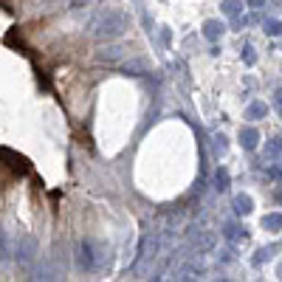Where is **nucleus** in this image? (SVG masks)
<instances>
[{
  "instance_id": "nucleus-16",
  "label": "nucleus",
  "mask_w": 282,
  "mask_h": 282,
  "mask_svg": "<svg viewBox=\"0 0 282 282\" xmlns=\"http://www.w3.org/2000/svg\"><path fill=\"white\" fill-rule=\"evenodd\" d=\"M240 9H243V0H223V12L226 14H240Z\"/></svg>"
},
{
  "instance_id": "nucleus-1",
  "label": "nucleus",
  "mask_w": 282,
  "mask_h": 282,
  "mask_svg": "<svg viewBox=\"0 0 282 282\" xmlns=\"http://www.w3.org/2000/svg\"><path fill=\"white\" fill-rule=\"evenodd\" d=\"M91 29L99 43H110V40H119L130 29V14L122 12V9H107V12H102L93 20Z\"/></svg>"
},
{
  "instance_id": "nucleus-25",
  "label": "nucleus",
  "mask_w": 282,
  "mask_h": 282,
  "mask_svg": "<svg viewBox=\"0 0 282 282\" xmlns=\"http://www.w3.org/2000/svg\"><path fill=\"white\" fill-rule=\"evenodd\" d=\"M279 279H282V265H279Z\"/></svg>"
},
{
  "instance_id": "nucleus-7",
  "label": "nucleus",
  "mask_w": 282,
  "mask_h": 282,
  "mask_svg": "<svg viewBox=\"0 0 282 282\" xmlns=\"http://www.w3.org/2000/svg\"><path fill=\"white\" fill-rule=\"evenodd\" d=\"M260 141V133L254 127H243L240 130V144H243V150H254Z\"/></svg>"
},
{
  "instance_id": "nucleus-4",
  "label": "nucleus",
  "mask_w": 282,
  "mask_h": 282,
  "mask_svg": "<svg viewBox=\"0 0 282 282\" xmlns=\"http://www.w3.org/2000/svg\"><path fill=\"white\" fill-rule=\"evenodd\" d=\"M122 71L127 76H144L150 71V62L144 60V57H133V60H127V62H122Z\"/></svg>"
},
{
  "instance_id": "nucleus-20",
  "label": "nucleus",
  "mask_w": 282,
  "mask_h": 282,
  "mask_svg": "<svg viewBox=\"0 0 282 282\" xmlns=\"http://www.w3.org/2000/svg\"><path fill=\"white\" fill-rule=\"evenodd\" d=\"M274 104H276V110H279V116H282V88L274 93Z\"/></svg>"
},
{
  "instance_id": "nucleus-24",
  "label": "nucleus",
  "mask_w": 282,
  "mask_h": 282,
  "mask_svg": "<svg viewBox=\"0 0 282 282\" xmlns=\"http://www.w3.org/2000/svg\"><path fill=\"white\" fill-rule=\"evenodd\" d=\"M274 198H276V203H282V186H279V189L274 192Z\"/></svg>"
},
{
  "instance_id": "nucleus-5",
  "label": "nucleus",
  "mask_w": 282,
  "mask_h": 282,
  "mask_svg": "<svg viewBox=\"0 0 282 282\" xmlns=\"http://www.w3.org/2000/svg\"><path fill=\"white\" fill-rule=\"evenodd\" d=\"M215 234L212 232H198L195 237H192V248H195L198 254H206V251H212V248H215Z\"/></svg>"
},
{
  "instance_id": "nucleus-17",
  "label": "nucleus",
  "mask_w": 282,
  "mask_h": 282,
  "mask_svg": "<svg viewBox=\"0 0 282 282\" xmlns=\"http://www.w3.org/2000/svg\"><path fill=\"white\" fill-rule=\"evenodd\" d=\"M263 29H265V34H271V37L282 34V23H279V20H265V23H263Z\"/></svg>"
},
{
  "instance_id": "nucleus-21",
  "label": "nucleus",
  "mask_w": 282,
  "mask_h": 282,
  "mask_svg": "<svg viewBox=\"0 0 282 282\" xmlns=\"http://www.w3.org/2000/svg\"><path fill=\"white\" fill-rule=\"evenodd\" d=\"M243 57H245V62H248V65H251V62H254V48H251V45H245Z\"/></svg>"
},
{
  "instance_id": "nucleus-18",
  "label": "nucleus",
  "mask_w": 282,
  "mask_h": 282,
  "mask_svg": "<svg viewBox=\"0 0 282 282\" xmlns=\"http://www.w3.org/2000/svg\"><path fill=\"white\" fill-rule=\"evenodd\" d=\"M212 147H215L217 155H223V153H226V147H229V144H226V135H212Z\"/></svg>"
},
{
  "instance_id": "nucleus-13",
  "label": "nucleus",
  "mask_w": 282,
  "mask_h": 282,
  "mask_svg": "<svg viewBox=\"0 0 282 282\" xmlns=\"http://www.w3.org/2000/svg\"><path fill=\"white\" fill-rule=\"evenodd\" d=\"M263 229H268V232H279V229H282V215H279V212L265 215L263 217Z\"/></svg>"
},
{
  "instance_id": "nucleus-15",
  "label": "nucleus",
  "mask_w": 282,
  "mask_h": 282,
  "mask_svg": "<svg viewBox=\"0 0 282 282\" xmlns=\"http://www.w3.org/2000/svg\"><path fill=\"white\" fill-rule=\"evenodd\" d=\"M215 186H217L220 192L229 189V172H226V170H217V172H215Z\"/></svg>"
},
{
  "instance_id": "nucleus-22",
  "label": "nucleus",
  "mask_w": 282,
  "mask_h": 282,
  "mask_svg": "<svg viewBox=\"0 0 282 282\" xmlns=\"http://www.w3.org/2000/svg\"><path fill=\"white\" fill-rule=\"evenodd\" d=\"M91 0H71V9H82V6H88Z\"/></svg>"
},
{
  "instance_id": "nucleus-2",
  "label": "nucleus",
  "mask_w": 282,
  "mask_h": 282,
  "mask_svg": "<svg viewBox=\"0 0 282 282\" xmlns=\"http://www.w3.org/2000/svg\"><path fill=\"white\" fill-rule=\"evenodd\" d=\"M110 260V248L104 243H93V240H79L76 245V265L85 271H99Z\"/></svg>"
},
{
  "instance_id": "nucleus-10",
  "label": "nucleus",
  "mask_w": 282,
  "mask_h": 282,
  "mask_svg": "<svg viewBox=\"0 0 282 282\" xmlns=\"http://www.w3.org/2000/svg\"><path fill=\"white\" fill-rule=\"evenodd\" d=\"M0 158L6 161L9 166H14V170H29V164H25V158H20L17 153H12V150H3V147H0Z\"/></svg>"
},
{
  "instance_id": "nucleus-19",
  "label": "nucleus",
  "mask_w": 282,
  "mask_h": 282,
  "mask_svg": "<svg viewBox=\"0 0 282 282\" xmlns=\"http://www.w3.org/2000/svg\"><path fill=\"white\" fill-rule=\"evenodd\" d=\"M226 237L229 240H245V229H237V226H226Z\"/></svg>"
},
{
  "instance_id": "nucleus-8",
  "label": "nucleus",
  "mask_w": 282,
  "mask_h": 282,
  "mask_svg": "<svg viewBox=\"0 0 282 282\" xmlns=\"http://www.w3.org/2000/svg\"><path fill=\"white\" fill-rule=\"evenodd\" d=\"M223 31H226V25H223L220 20H206V23H203V37L206 40H217Z\"/></svg>"
},
{
  "instance_id": "nucleus-6",
  "label": "nucleus",
  "mask_w": 282,
  "mask_h": 282,
  "mask_svg": "<svg viewBox=\"0 0 282 282\" xmlns=\"http://www.w3.org/2000/svg\"><path fill=\"white\" fill-rule=\"evenodd\" d=\"M124 51H127L124 45H107V48H102L96 57H99V62H119L124 57Z\"/></svg>"
},
{
  "instance_id": "nucleus-3",
  "label": "nucleus",
  "mask_w": 282,
  "mask_h": 282,
  "mask_svg": "<svg viewBox=\"0 0 282 282\" xmlns=\"http://www.w3.org/2000/svg\"><path fill=\"white\" fill-rule=\"evenodd\" d=\"M34 257H37V240L34 237H23L14 245V260H17L20 265H31Z\"/></svg>"
},
{
  "instance_id": "nucleus-9",
  "label": "nucleus",
  "mask_w": 282,
  "mask_h": 282,
  "mask_svg": "<svg viewBox=\"0 0 282 282\" xmlns=\"http://www.w3.org/2000/svg\"><path fill=\"white\" fill-rule=\"evenodd\" d=\"M198 274H201V265H198V263H189V265H181V268H175V276H172V279H198Z\"/></svg>"
},
{
  "instance_id": "nucleus-11",
  "label": "nucleus",
  "mask_w": 282,
  "mask_h": 282,
  "mask_svg": "<svg viewBox=\"0 0 282 282\" xmlns=\"http://www.w3.org/2000/svg\"><path fill=\"white\" fill-rule=\"evenodd\" d=\"M234 212H237V215H251V212H254V201L248 195H237V198H234Z\"/></svg>"
},
{
  "instance_id": "nucleus-23",
  "label": "nucleus",
  "mask_w": 282,
  "mask_h": 282,
  "mask_svg": "<svg viewBox=\"0 0 282 282\" xmlns=\"http://www.w3.org/2000/svg\"><path fill=\"white\" fill-rule=\"evenodd\" d=\"M263 3H265V0H248V6H251V9H260Z\"/></svg>"
},
{
  "instance_id": "nucleus-14",
  "label": "nucleus",
  "mask_w": 282,
  "mask_h": 282,
  "mask_svg": "<svg viewBox=\"0 0 282 282\" xmlns=\"http://www.w3.org/2000/svg\"><path fill=\"white\" fill-rule=\"evenodd\" d=\"M279 153H282V141L279 138H271L268 144H265V150H263V158H276Z\"/></svg>"
},
{
  "instance_id": "nucleus-12",
  "label": "nucleus",
  "mask_w": 282,
  "mask_h": 282,
  "mask_svg": "<svg viewBox=\"0 0 282 282\" xmlns=\"http://www.w3.org/2000/svg\"><path fill=\"white\" fill-rule=\"evenodd\" d=\"M265 113H268V104H265V102H254V104H248L245 119H263Z\"/></svg>"
}]
</instances>
